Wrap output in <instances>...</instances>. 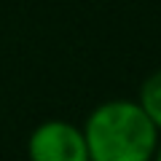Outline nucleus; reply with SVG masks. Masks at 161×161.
<instances>
[{"label":"nucleus","instance_id":"obj_3","mask_svg":"<svg viewBox=\"0 0 161 161\" xmlns=\"http://www.w3.org/2000/svg\"><path fill=\"white\" fill-rule=\"evenodd\" d=\"M137 105L142 108V113L150 118V124L161 132V67L153 70L150 75H145V80L140 83Z\"/></svg>","mask_w":161,"mask_h":161},{"label":"nucleus","instance_id":"obj_2","mask_svg":"<svg viewBox=\"0 0 161 161\" xmlns=\"http://www.w3.org/2000/svg\"><path fill=\"white\" fill-rule=\"evenodd\" d=\"M30 161H89L86 140L80 126L62 118H48L27 137Z\"/></svg>","mask_w":161,"mask_h":161},{"label":"nucleus","instance_id":"obj_1","mask_svg":"<svg viewBox=\"0 0 161 161\" xmlns=\"http://www.w3.org/2000/svg\"><path fill=\"white\" fill-rule=\"evenodd\" d=\"M89 161H150L161 132L150 124L137 99H108L83 121Z\"/></svg>","mask_w":161,"mask_h":161},{"label":"nucleus","instance_id":"obj_4","mask_svg":"<svg viewBox=\"0 0 161 161\" xmlns=\"http://www.w3.org/2000/svg\"><path fill=\"white\" fill-rule=\"evenodd\" d=\"M150 161H161V137H158V145H156V150H153V158Z\"/></svg>","mask_w":161,"mask_h":161}]
</instances>
